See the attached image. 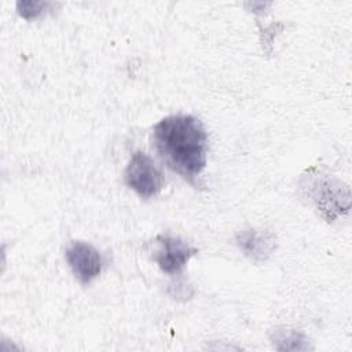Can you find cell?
<instances>
[{
    "instance_id": "cell-7",
    "label": "cell",
    "mask_w": 352,
    "mask_h": 352,
    "mask_svg": "<svg viewBox=\"0 0 352 352\" xmlns=\"http://www.w3.org/2000/svg\"><path fill=\"white\" fill-rule=\"evenodd\" d=\"M272 341L279 342V345L278 344L275 345L276 349H307L308 348L307 337L297 330L276 329L274 331Z\"/></svg>"
},
{
    "instance_id": "cell-6",
    "label": "cell",
    "mask_w": 352,
    "mask_h": 352,
    "mask_svg": "<svg viewBox=\"0 0 352 352\" xmlns=\"http://www.w3.org/2000/svg\"><path fill=\"white\" fill-rule=\"evenodd\" d=\"M235 242L239 250L256 263L268 260L276 249V236L263 228H245L236 232Z\"/></svg>"
},
{
    "instance_id": "cell-8",
    "label": "cell",
    "mask_w": 352,
    "mask_h": 352,
    "mask_svg": "<svg viewBox=\"0 0 352 352\" xmlns=\"http://www.w3.org/2000/svg\"><path fill=\"white\" fill-rule=\"evenodd\" d=\"M54 4L50 1H18L16 11L25 19H34L48 11Z\"/></svg>"
},
{
    "instance_id": "cell-3",
    "label": "cell",
    "mask_w": 352,
    "mask_h": 352,
    "mask_svg": "<svg viewBox=\"0 0 352 352\" xmlns=\"http://www.w3.org/2000/svg\"><path fill=\"white\" fill-rule=\"evenodd\" d=\"M124 180L131 190L144 199L158 195L164 187V176L160 168L148 154L140 150L131 155L124 170Z\"/></svg>"
},
{
    "instance_id": "cell-5",
    "label": "cell",
    "mask_w": 352,
    "mask_h": 352,
    "mask_svg": "<svg viewBox=\"0 0 352 352\" xmlns=\"http://www.w3.org/2000/svg\"><path fill=\"white\" fill-rule=\"evenodd\" d=\"M65 256L72 272L82 285H88L102 272L103 258L100 253L87 242L73 241L66 249Z\"/></svg>"
},
{
    "instance_id": "cell-2",
    "label": "cell",
    "mask_w": 352,
    "mask_h": 352,
    "mask_svg": "<svg viewBox=\"0 0 352 352\" xmlns=\"http://www.w3.org/2000/svg\"><path fill=\"white\" fill-rule=\"evenodd\" d=\"M302 188L308 191V197L315 202L320 214L333 221L349 210V188L337 179L322 175L320 172L308 173Z\"/></svg>"
},
{
    "instance_id": "cell-4",
    "label": "cell",
    "mask_w": 352,
    "mask_h": 352,
    "mask_svg": "<svg viewBox=\"0 0 352 352\" xmlns=\"http://www.w3.org/2000/svg\"><path fill=\"white\" fill-rule=\"evenodd\" d=\"M158 249L154 253V261L164 274H180L188 260L198 252L197 248L188 245L183 239L170 235L157 236Z\"/></svg>"
},
{
    "instance_id": "cell-1",
    "label": "cell",
    "mask_w": 352,
    "mask_h": 352,
    "mask_svg": "<svg viewBox=\"0 0 352 352\" xmlns=\"http://www.w3.org/2000/svg\"><path fill=\"white\" fill-rule=\"evenodd\" d=\"M151 143L161 161L191 186L206 166L208 133L204 124L190 114H173L158 121Z\"/></svg>"
}]
</instances>
